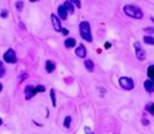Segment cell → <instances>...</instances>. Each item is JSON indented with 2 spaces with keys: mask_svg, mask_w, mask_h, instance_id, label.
Returning <instances> with one entry per match:
<instances>
[{
  "mask_svg": "<svg viewBox=\"0 0 154 134\" xmlns=\"http://www.w3.org/2000/svg\"><path fill=\"white\" fill-rule=\"evenodd\" d=\"M123 11L125 13V15L134 19H142L143 18V11L135 5H125L123 8Z\"/></svg>",
  "mask_w": 154,
  "mask_h": 134,
  "instance_id": "1",
  "label": "cell"
},
{
  "mask_svg": "<svg viewBox=\"0 0 154 134\" xmlns=\"http://www.w3.org/2000/svg\"><path fill=\"white\" fill-rule=\"evenodd\" d=\"M40 92H45V86L44 85H32V84H29L25 86V89H24V94H25V99L29 100V99H32L34 95H36L38 93H40Z\"/></svg>",
  "mask_w": 154,
  "mask_h": 134,
  "instance_id": "2",
  "label": "cell"
},
{
  "mask_svg": "<svg viewBox=\"0 0 154 134\" xmlns=\"http://www.w3.org/2000/svg\"><path fill=\"white\" fill-rule=\"evenodd\" d=\"M79 30H80V35L85 42H91L93 40V36H91V30H90V25L88 21H82L79 24Z\"/></svg>",
  "mask_w": 154,
  "mask_h": 134,
  "instance_id": "3",
  "label": "cell"
},
{
  "mask_svg": "<svg viewBox=\"0 0 154 134\" xmlns=\"http://www.w3.org/2000/svg\"><path fill=\"white\" fill-rule=\"evenodd\" d=\"M119 85L125 90H132L134 88V82L128 76H122L119 78Z\"/></svg>",
  "mask_w": 154,
  "mask_h": 134,
  "instance_id": "4",
  "label": "cell"
},
{
  "mask_svg": "<svg viewBox=\"0 0 154 134\" xmlns=\"http://www.w3.org/2000/svg\"><path fill=\"white\" fill-rule=\"evenodd\" d=\"M3 59L5 60V63H9V64H15V63H17V60H18L17 53H15V50H13V49H8V50L4 53Z\"/></svg>",
  "mask_w": 154,
  "mask_h": 134,
  "instance_id": "5",
  "label": "cell"
},
{
  "mask_svg": "<svg viewBox=\"0 0 154 134\" xmlns=\"http://www.w3.org/2000/svg\"><path fill=\"white\" fill-rule=\"evenodd\" d=\"M134 49H135V57L138 58V60H145V57H147V54H145V50L142 48V45L139 42H135L134 43Z\"/></svg>",
  "mask_w": 154,
  "mask_h": 134,
  "instance_id": "6",
  "label": "cell"
},
{
  "mask_svg": "<svg viewBox=\"0 0 154 134\" xmlns=\"http://www.w3.org/2000/svg\"><path fill=\"white\" fill-rule=\"evenodd\" d=\"M51 23H53V28H54V30L55 31H61V24H60V19H59V17L58 15H55V14H51Z\"/></svg>",
  "mask_w": 154,
  "mask_h": 134,
  "instance_id": "7",
  "label": "cell"
},
{
  "mask_svg": "<svg viewBox=\"0 0 154 134\" xmlns=\"http://www.w3.org/2000/svg\"><path fill=\"white\" fill-rule=\"evenodd\" d=\"M68 10L65 9V6L61 4L59 8H58V17H59V19L60 20H66V18H68Z\"/></svg>",
  "mask_w": 154,
  "mask_h": 134,
  "instance_id": "8",
  "label": "cell"
},
{
  "mask_svg": "<svg viewBox=\"0 0 154 134\" xmlns=\"http://www.w3.org/2000/svg\"><path fill=\"white\" fill-rule=\"evenodd\" d=\"M75 55H76V57H79V58H85L87 57V49H85V46H84L83 44L76 46Z\"/></svg>",
  "mask_w": 154,
  "mask_h": 134,
  "instance_id": "9",
  "label": "cell"
},
{
  "mask_svg": "<svg viewBox=\"0 0 154 134\" xmlns=\"http://www.w3.org/2000/svg\"><path fill=\"white\" fill-rule=\"evenodd\" d=\"M144 89L147 90L148 93H153L154 92V80H150V79H148V80H145L144 82Z\"/></svg>",
  "mask_w": 154,
  "mask_h": 134,
  "instance_id": "10",
  "label": "cell"
},
{
  "mask_svg": "<svg viewBox=\"0 0 154 134\" xmlns=\"http://www.w3.org/2000/svg\"><path fill=\"white\" fill-rule=\"evenodd\" d=\"M64 45H65V48L72 49V48H74V46L76 45V40L74 38H66L65 42H64Z\"/></svg>",
  "mask_w": 154,
  "mask_h": 134,
  "instance_id": "11",
  "label": "cell"
},
{
  "mask_svg": "<svg viewBox=\"0 0 154 134\" xmlns=\"http://www.w3.org/2000/svg\"><path fill=\"white\" fill-rule=\"evenodd\" d=\"M45 70L48 73H53L55 70V63H53L51 60H47L45 61Z\"/></svg>",
  "mask_w": 154,
  "mask_h": 134,
  "instance_id": "12",
  "label": "cell"
},
{
  "mask_svg": "<svg viewBox=\"0 0 154 134\" xmlns=\"http://www.w3.org/2000/svg\"><path fill=\"white\" fill-rule=\"evenodd\" d=\"M84 65H85V68L89 70V72H93V70H94V63L91 61L90 59H85V61H84Z\"/></svg>",
  "mask_w": 154,
  "mask_h": 134,
  "instance_id": "13",
  "label": "cell"
},
{
  "mask_svg": "<svg viewBox=\"0 0 154 134\" xmlns=\"http://www.w3.org/2000/svg\"><path fill=\"white\" fill-rule=\"evenodd\" d=\"M144 43L148 44V45H154V38L153 35H144Z\"/></svg>",
  "mask_w": 154,
  "mask_h": 134,
  "instance_id": "14",
  "label": "cell"
},
{
  "mask_svg": "<svg viewBox=\"0 0 154 134\" xmlns=\"http://www.w3.org/2000/svg\"><path fill=\"white\" fill-rule=\"evenodd\" d=\"M63 5L65 6V9L68 10V13H69V14H72V13L74 11V8H75V6H74V5H73L70 2H65Z\"/></svg>",
  "mask_w": 154,
  "mask_h": 134,
  "instance_id": "15",
  "label": "cell"
},
{
  "mask_svg": "<svg viewBox=\"0 0 154 134\" xmlns=\"http://www.w3.org/2000/svg\"><path fill=\"white\" fill-rule=\"evenodd\" d=\"M147 74H148V78L150 80H154V65H149V68L147 70Z\"/></svg>",
  "mask_w": 154,
  "mask_h": 134,
  "instance_id": "16",
  "label": "cell"
},
{
  "mask_svg": "<svg viewBox=\"0 0 154 134\" xmlns=\"http://www.w3.org/2000/svg\"><path fill=\"white\" fill-rule=\"evenodd\" d=\"M50 98H51L53 107L55 108V107H57V97H55V90H54V89H51V90H50Z\"/></svg>",
  "mask_w": 154,
  "mask_h": 134,
  "instance_id": "17",
  "label": "cell"
},
{
  "mask_svg": "<svg viewBox=\"0 0 154 134\" xmlns=\"http://www.w3.org/2000/svg\"><path fill=\"white\" fill-rule=\"evenodd\" d=\"M145 110H147L148 113H150L152 115H154V103H148L145 105Z\"/></svg>",
  "mask_w": 154,
  "mask_h": 134,
  "instance_id": "18",
  "label": "cell"
},
{
  "mask_svg": "<svg viewBox=\"0 0 154 134\" xmlns=\"http://www.w3.org/2000/svg\"><path fill=\"white\" fill-rule=\"evenodd\" d=\"M70 124H72V117H65V119H64V127L68 129V128H70Z\"/></svg>",
  "mask_w": 154,
  "mask_h": 134,
  "instance_id": "19",
  "label": "cell"
},
{
  "mask_svg": "<svg viewBox=\"0 0 154 134\" xmlns=\"http://www.w3.org/2000/svg\"><path fill=\"white\" fill-rule=\"evenodd\" d=\"M69 2H70L74 6L78 8V9H80V8H82V3H80V0H69Z\"/></svg>",
  "mask_w": 154,
  "mask_h": 134,
  "instance_id": "20",
  "label": "cell"
},
{
  "mask_svg": "<svg viewBox=\"0 0 154 134\" xmlns=\"http://www.w3.org/2000/svg\"><path fill=\"white\" fill-rule=\"evenodd\" d=\"M144 31H145V33H149V35L154 34V29H153V28H145Z\"/></svg>",
  "mask_w": 154,
  "mask_h": 134,
  "instance_id": "21",
  "label": "cell"
},
{
  "mask_svg": "<svg viewBox=\"0 0 154 134\" xmlns=\"http://www.w3.org/2000/svg\"><path fill=\"white\" fill-rule=\"evenodd\" d=\"M24 78H26V73H21V74H20V76H19V83H21Z\"/></svg>",
  "mask_w": 154,
  "mask_h": 134,
  "instance_id": "22",
  "label": "cell"
},
{
  "mask_svg": "<svg viewBox=\"0 0 154 134\" xmlns=\"http://www.w3.org/2000/svg\"><path fill=\"white\" fill-rule=\"evenodd\" d=\"M8 14H9V11H8V10H2V18H6Z\"/></svg>",
  "mask_w": 154,
  "mask_h": 134,
  "instance_id": "23",
  "label": "cell"
},
{
  "mask_svg": "<svg viewBox=\"0 0 154 134\" xmlns=\"http://www.w3.org/2000/svg\"><path fill=\"white\" fill-rule=\"evenodd\" d=\"M17 8H18V10H21L23 9V3L21 2H17Z\"/></svg>",
  "mask_w": 154,
  "mask_h": 134,
  "instance_id": "24",
  "label": "cell"
},
{
  "mask_svg": "<svg viewBox=\"0 0 154 134\" xmlns=\"http://www.w3.org/2000/svg\"><path fill=\"white\" fill-rule=\"evenodd\" d=\"M60 33L63 34V35H68V34H69V30H68V29H64V28H63V29H61V31H60Z\"/></svg>",
  "mask_w": 154,
  "mask_h": 134,
  "instance_id": "25",
  "label": "cell"
},
{
  "mask_svg": "<svg viewBox=\"0 0 154 134\" xmlns=\"http://www.w3.org/2000/svg\"><path fill=\"white\" fill-rule=\"evenodd\" d=\"M84 130L87 132V134H93V132H91V130H90L88 127H85V128H84Z\"/></svg>",
  "mask_w": 154,
  "mask_h": 134,
  "instance_id": "26",
  "label": "cell"
},
{
  "mask_svg": "<svg viewBox=\"0 0 154 134\" xmlns=\"http://www.w3.org/2000/svg\"><path fill=\"white\" fill-rule=\"evenodd\" d=\"M104 46H105L106 49H108V48H110V43H105V45H104Z\"/></svg>",
  "mask_w": 154,
  "mask_h": 134,
  "instance_id": "27",
  "label": "cell"
},
{
  "mask_svg": "<svg viewBox=\"0 0 154 134\" xmlns=\"http://www.w3.org/2000/svg\"><path fill=\"white\" fill-rule=\"evenodd\" d=\"M142 122H143V124H149V122H148V120H147V119H145V120H144V119H143V120H142Z\"/></svg>",
  "mask_w": 154,
  "mask_h": 134,
  "instance_id": "28",
  "label": "cell"
},
{
  "mask_svg": "<svg viewBox=\"0 0 154 134\" xmlns=\"http://www.w3.org/2000/svg\"><path fill=\"white\" fill-rule=\"evenodd\" d=\"M30 2H32V3H35V2H38V0H30Z\"/></svg>",
  "mask_w": 154,
  "mask_h": 134,
  "instance_id": "29",
  "label": "cell"
}]
</instances>
